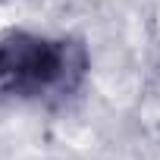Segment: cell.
<instances>
[{
	"instance_id": "1",
	"label": "cell",
	"mask_w": 160,
	"mask_h": 160,
	"mask_svg": "<svg viewBox=\"0 0 160 160\" xmlns=\"http://www.w3.org/2000/svg\"><path fill=\"white\" fill-rule=\"evenodd\" d=\"M88 72V53L72 38L10 32L0 38V88L16 98L72 94Z\"/></svg>"
}]
</instances>
